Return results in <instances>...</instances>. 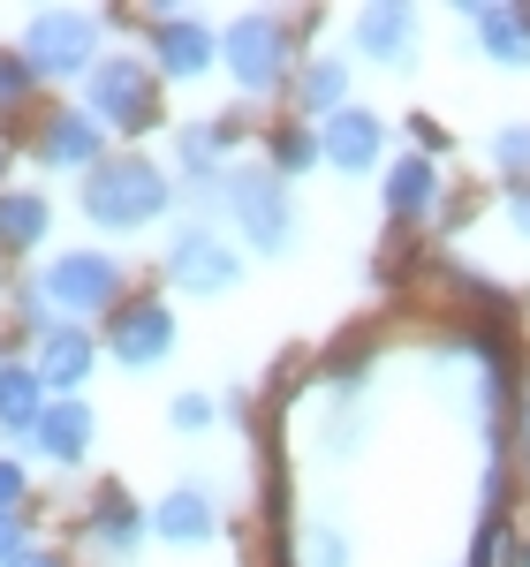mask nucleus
<instances>
[{"mask_svg":"<svg viewBox=\"0 0 530 567\" xmlns=\"http://www.w3.org/2000/svg\"><path fill=\"white\" fill-rule=\"evenodd\" d=\"M167 197H175V175H160L152 159H106V167H91L84 175V219L91 227H106V235H136V227H152V219L167 213Z\"/></svg>","mask_w":530,"mask_h":567,"instance_id":"nucleus-1","label":"nucleus"},{"mask_svg":"<svg viewBox=\"0 0 530 567\" xmlns=\"http://www.w3.org/2000/svg\"><path fill=\"white\" fill-rule=\"evenodd\" d=\"M45 296V310L61 318V326H84V318H114V310L130 303V280H122V258H106V250H61V258L39 265V280H31Z\"/></svg>","mask_w":530,"mask_h":567,"instance_id":"nucleus-2","label":"nucleus"},{"mask_svg":"<svg viewBox=\"0 0 530 567\" xmlns=\"http://www.w3.org/2000/svg\"><path fill=\"white\" fill-rule=\"evenodd\" d=\"M213 205L243 227V243L258 258H288L296 250V205H288V182L273 175V167H227Z\"/></svg>","mask_w":530,"mask_h":567,"instance_id":"nucleus-3","label":"nucleus"},{"mask_svg":"<svg viewBox=\"0 0 530 567\" xmlns=\"http://www.w3.org/2000/svg\"><path fill=\"white\" fill-rule=\"evenodd\" d=\"M99 31H106L99 8H39L31 31H23V69H31L39 84L91 76V69H99Z\"/></svg>","mask_w":530,"mask_h":567,"instance_id":"nucleus-4","label":"nucleus"},{"mask_svg":"<svg viewBox=\"0 0 530 567\" xmlns=\"http://www.w3.org/2000/svg\"><path fill=\"white\" fill-rule=\"evenodd\" d=\"M221 61L227 76H235V91H251V99H265V91L288 84V16H265V8H251V16H235L221 39Z\"/></svg>","mask_w":530,"mask_h":567,"instance_id":"nucleus-5","label":"nucleus"},{"mask_svg":"<svg viewBox=\"0 0 530 567\" xmlns=\"http://www.w3.org/2000/svg\"><path fill=\"white\" fill-rule=\"evenodd\" d=\"M84 114L99 130H152V122H160L152 69H144L136 53H99V69L84 76Z\"/></svg>","mask_w":530,"mask_h":567,"instance_id":"nucleus-6","label":"nucleus"},{"mask_svg":"<svg viewBox=\"0 0 530 567\" xmlns=\"http://www.w3.org/2000/svg\"><path fill=\"white\" fill-rule=\"evenodd\" d=\"M167 280L182 296H227L243 280V250L227 243L213 219H182L175 243H167Z\"/></svg>","mask_w":530,"mask_h":567,"instance_id":"nucleus-7","label":"nucleus"},{"mask_svg":"<svg viewBox=\"0 0 530 567\" xmlns=\"http://www.w3.org/2000/svg\"><path fill=\"white\" fill-rule=\"evenodd\" d=\"M106 349H114V363H130V371L167 363L175 355V310L152 303V296H130V303L106 318Z\"/></svg>","mask_w":530,"mask_h":567,"instance_id":"nucleus-8","label":"nucleus"},{"mask_svg":"<svg viewBox=\"0 0 530 567\" xmlns=\"http://www.w3.org/2000/svg\"><path fill=\"white\" fill-rule=\"evenodd\" d=\"M152 53H160V76H205L221 61V39L205 31V16H182V8H152Z\"/></svg>","mask_w":530,"mask_h":567,"instance_id":"nucleus-9","label":"nucleus"},{"mask_svg":"<svg viewBox=\"0 0 530 567\" xmlns=\"http://www.w3.org/2000/svg\"><path fill=\"white\" fill-rule=\"evenodd\" d=\"M379 152H387V122H379L371 106H342V114L318 122V159L342 167V175H371Z\"/></svg>","mask_w":530,"mask_h":567,"instance_id":"nucleus-10","label":"nucleus"},{"mask_svg":"<svg viewBox=\"0 0 530 567\" xmlns=\"http://www.w3.org/2000/svg\"><path fill=\"white\" fill-rule=\"evenodd\" d=\"M167 152H175L182 189H190L197 205H213V197H221V175H227V130L221 122H182V130L167 136Z\"/></svg>","mask_w":530,"mask_h":567,"instance_id":"nucleus-11","label":"nucleus"},{"mask_svg":"<svg viewBox=\"0 0 530 567\" xmlns=\"http://www.w3.org/2000/svg\"><path fill=\"white\" fill-rule=\"evenodd\" d=\"M356 53L364 61H379V69H409V53H417V8H401V0H379V8H356Z\"/></svg>","mask_w":530,"mask_h":567,"instance_id":"nucleus-12","label":"nucleus"},{"mask_svg":"<svg viewBox=\"0 0 530 567\" xmlns=\"http://www.w3.org/2000/svg\"><path fill=\"white\" fill-rule=\"evenodd\" d=\"M213 529H221V507H213L205 484H175V492L152 507V537H167V545H182V553L213 545Z\"/></svg>","mask_w":530,"mask_h":567,"instance_id":"nucleus-13","label":"nucleus"},{"mask_svg":"<svg viewBox=\"0 0 530 567\" xmlns=\"http://www.w3.org/2000/svg\"><path fill=\"white\" fill-rule=\"evenodd\" d=\"M91 363H99V349H91L84 326H53V333H39V386L61 393V401H77V386L91 379Z\"/></svg>","mask_w":530,"mask_h":567,"instance_id":"nucleus-14","label":"nucleus"},{"mask_svg":"<svg viewBox=\"0 0 530 567\" xmlns=\"http://www.w3.org/2000/svg\"><path fill=\"white\" fill-rule=\"evenodd\" d=\"M462 23L478 31L492 69H530V8H500V0H478L462 8Z\"/></svg>","mask_w":530,"mask_h":567,"instance_id":"nucleus-15","label":"nucleus"},{"mask_svg":"<svg viewBox=\"0 0 530 567\" xmlns=\"http://www.w3.org/2000/svg\"><path fill=\"white\" fill-rule=\"evenodd\" d=\"M39 159L45 167H106V130L91 114H45L39 122Z\"/></svg>","mask_w":530,"mask_h":567,"instance_id":"nucleus-16","label":"nucleus"},{"mask_svg":"<svg viewBox=\"0 0 530 567\" xmlns=\"http://www.w3.org/2000/svg\"><path fill=\"white\" fill-rule=\"evenodd\" d=\"M84 537L106 553V560H136V545H144V515L130 507V492H122V484H99Z\"/></svg>","mask_w":530,"mask_h":567,"instance_id":"nucleus-17","label":"nucleus"},{"mask_svg":"<svg viewBox=\"0 0 530 567\" xmlns=\"http://www.w3.org/2000/svg\"><path fill=\"white\" fill-rule=\"evenodd\" d=\"M31 446H39L45 462H61V470H77L91 454V409L84 401H45L39 432H31Z\"/></svg>","mask_w":530,"mask_h":567,"instance_id":"nucleus-18","label":"nucleus"},{"mask_svg":"<svg viewBox=\"0 0 530 567\" xmlns=\"http://www.w3.org/2000/svg\"><path fill=\"white\" fill-rule=\"evenodd\" d=\"M432 205H440V167H432L425 152L395 159V167H387V213L395 219H425Z\"/></svg>","mask_w":530,"mask_h":567,"instance_id":"nucleus-19","label":"nucleus"},{"mask_svg":"<svg viewBox=\"0 0 530 567\" xmlns=\"http://www.w3.org/2000/svg\"><path fill=\"white\" fill-rule=\"evenodd\" d=\"M45 401H53V393L39 386L31 363H0V432L31 439V432H39V416H45Z\"/></svg>","mask_w":530,"mask_h":567,"instance_id":"nucleus-20","label":"nucleus"},{"mask_svg":"<svg viewBox=\"0 0 530 567\" xmlns=\"http://www.w3.org/2000/svg\"><path fill=\"white\" fill-rule=\"evenodd\" d=\"M45 227H53V205H45L39 189H0V250H39Z\"/></svg>","mask_w":530,"mask_h":567,"instance_id":"nucleus-21","label":"nucleus"},{"mask_svg":"<svg viewBox=\"0 0 530 567\" xmlns=\"http://www.w3.org/2000/svg\"><path fill=\"white\" fill-rule=\"evenodd\" d=\"M296 99H304V114H318V122L342 114V106H349V61H342V53H318L304 69V84H296Z\"/></svg>","mask_w":530,"mask_h":567,"instance_id":"nucleus-22","label":"nucleus"},{"mask_svg":"<svg viewBox=\"0 0 530 567\" xmlns=\"http://www.w3.org/2000/svg\"><path fill=\"white\" fill-rule=\"evenodd\" d=\"M273 175L288 182V175H304V167H318V130H281L273 136V159H265Z\"/></svg>","mask_w":530,"mask_h":567,"instance_id":"nucleus-23","label":"nucleus"},{"mask_svg":"<svg viewBox=\"0 0 530 567\" xmlns=\"http://www.w3.org/2000/svg\"><path fill=\"white\" fill-rule=\"evenodd\" d=\"M492 167L500 175H516V182H530V122H508V130H492Z\"/></svg>","mask_w":530,"mask_h":567,"instance_id":"nucleus-24","label":"nucleus"},{"mask_svg":"<svg viewBox=\"0 0 530 567\" xmlns=\"http://www.w3.org/2000/svg\"><path fill=\"white\" fill-rule=\"evenodd\" d=\"M304 567H349V537L334 523H310L304 529Z\"/></svg>","mask_w":530,"mask_h":567,"instance_id":"nucleus-25","label":"nucleus"},{"mask_svg":"<svg viewBox=\"0 0 530 567\" xmlns=\"http://www.w3.org/2000/svg\"><path fill=\"white\" fill-rule=\"evenodd\" d=\"M31 84H39V76L23 69V53H0V114H16V106L31 99Z\"/></svg>","mask_w":530,"mask_h":567,"instance_id":"nucleus-26","label":"nucleus"},{"mask_svg":"<svg viewBox=\"0 0 530 567\" xmlns=\"http://www.w3.org/2000/svg\"><path fill=\"white\" fill-rule=\"evenodd\" d=\"M167 416H175V432H213V401H205V393H175V409H167Z\"/></svg>","mask_w":530,"mask_h":567,"instance_id":"nucleus-27","label":"nucleus"},{"mask_svg":"<svg viewBox=\"0 0 530 567\" xmlns=\"http://www.w3.org/2000/svg\"><path fill=\"white\" fill-rule=\"evenodd\" d=\"M23 553H31V523L23 515H0V567H16Z\"/></svg>","mask_w":530,"mask_h":567,"instance_id":"nucleus-28","label":"nucleus"},{"mask_svg":"<svg viewBox=\"0 0 530 567\" xmlns=\"http://www.w3.org/2000/svg\"><path fill=\"white\" fill-rule=\"evenodd\" d=\"M23 462H0V515H23Z\"/></svg>","mask_w":530,"mask_h":567,"instance_id":"nucleus-29","label":"nucleus"},{"mask_svg":"<svg viewBox=\"0 0 530 567\" xmlns=\"http://www.w3.org/2000/svg\"><path fill=\"white\" fill-rule=\"evenodd\" d=\"M508 219L530 235V182H508Z\"/></svg>","mask_w":530,"mask_h":567,"instance_id":"nucleus-30","label":"nucleus"},{"mask_svg":"<svg viewBox=\"0 0 530 567\" xmlns=\"http://www.w3.org/2000/svg\"><path fill=\"white\" fill-rule=\"evenodd\" d=\"M16 567H61V560H53V553H23Z\"/></svg>","mask_w":530,"mask_h":567,"instance_id":"nucleus-31","label":"nucleus"},{"mask_svg":"<svg viewBox=\"0 0 530 567\" xmlns=\"http://www.w3.org/2000/svg\"><path fill=\"white\" fill-rule=\"evenodd\" d=\"M0 175H8V136H0Z\"/></svg>","mask_w":530,"mask_h":567,"instance_id":"nucleus-32","label":"nucleus"},{"mask_svg":"<svg viewBox=\"0 0 530 567\" xmlns=\"http://www.w3.org/2000/svg\"><path fill=\"white\" fill-rule=\"evenodd\" d=\"M516 567H530V545H523V560H516Z\"/></svg>","mask_w":530,"mask_h":567,"instance_id":"nucleus-33","label":"nucleus"},{"mask_svg":"<svg viewBox=\"0 0 530 567\" xmlns=\"http://www.w3.org/2000/svg\"><path fill=\"white\" fill-rule=\"evenodd\" d=\"M523 424H530V409H523Z\"/></svg>","mask_w":530,"mask_h":567,"instance_id":"nucleus-34","label":"nucleus"},{"mask_svg":"<svg viewBox=\"0 0 530 567\" xmlns=\"http://www.w3.org/2000/svg\"><path fill=\"white\" fill-rule=\"evenodd\" d=\"M0 363H8V355H0Z\"/></svg>","mask_w":530,"mask_h":567,"instance_id":"nucleus-35","label":"nucleus"}]
</instances>
